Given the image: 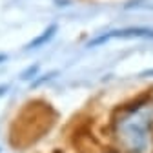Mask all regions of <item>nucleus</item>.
Instances as JSON below:
<instances>
[{"mask_svg":"<svg viewBox=\"0 0 153 153\" xmlns=\"http://www.w3.org/2000/svg\"><path fill=\"white\" fill-rule=\"evenodd\" d=\"M153 100H140L115 120V137L124 153H149L153 149Z\"/></svg>","mask_w":153,"mask_h":153,"instance_id":"obj_1","label":"nucleus"},{"mask_svg":"<svg viewBox=\"0 0 153 153\" xmlns=\"http://www.w3.org/2000/svg\"><path fill=\"white\" fill-rule=\"evenodd\" d=\"M113 38H149L153 40V29L151 27H126V29H115V31H109V33H104L97 38L89 40V48H95V46H100L104 42H109Z\"/></svg>","mask_w":153,"mask_h":153,"instance_id":"obj_2","label":"nucleus"},{"mask_svg":"<svg viewBox=\"0 0 153 153\" xmlns=\"http://www.w3.org/2000/svg\"><path fill=\"white\" fill-rule=\"evenodd\" d=\"M56 29H59V26L56 24H51L49 27H46L44 31H42V35H38L35 40H31L29 44H27V48L29 49H36V48H40V46H44V44H48L51 38L55 36V33H56Z\"/></svg>","mask_w":153,"mask_h":153,"instance_id":"obj_3","label":"nucleus"},{"mask_svg":"<svg viewBox=\"0 0 153 153\" xmlns=\"http://www.w3.org/2000/svg\"><path fill=\"white\" fill-rule=\"evenodd\" d=\"M38 73V66L35 64V66H29L24 73H22V80H29V79H33V76Z\"/></svg>","mask_w":153,"mask_h":153,"instance_id":"obj_4","label":"nucleus"},{"mask_svg":"<svg viewBox=\"0 0 153 153\" xmlns=\"http://www.w3.org/2000/svg\"><path fill=\"white\" fill-rule=\"evenodd\" d=\"M55 75H56L55 71H53V73H49V75H44V76H42V79H38V80H35V82H33V86H40L42 82H46V80H49V79H51V76H55Z\"/></svg>","mask_w":153,"mask_h":153,"instance_id":"obj_5","label":"nucleus"},{"mask_svg":"<svg viewBox=\"0 0 153 153\" xmlns=\"http://www.w3.org/2000/svg\"><path fill=\"white\" fill-rule=\"evenodd\" d=\"M6 89H7L6 86H4V88H0V95H2V93H6Z\"/></svg>","mask_w":153,"mask_h":153,"instance_id":"obj_6","label":"nucleus"},{"mask_svg":"<svg viewBox=\"0 0 153 153\" xmlns=\"http://www.w3.org/2000/svg\"><path fill=\"white\" fill-rule=\"evenodd\" d=\"M6 59H7V56H6V55H0V60H6Z\"/></svg>","mask_w":153,"mask_h":153,"instance_id":"obj_7","label":"nucleus"},{"mask_svg":"<svg viewBox=\"0 0 153 153\" xmlns=\"http://www.w3.org/2000/svg\"><path fill=\"white\" fill-rule=\"evenodd\" d=\"M149 7H151V9H153V6H149Z\"/></svg>","mask_w":153,"mask_h":153,"instance_id":"obj_8","label":"nucleus"}]
</instances>
